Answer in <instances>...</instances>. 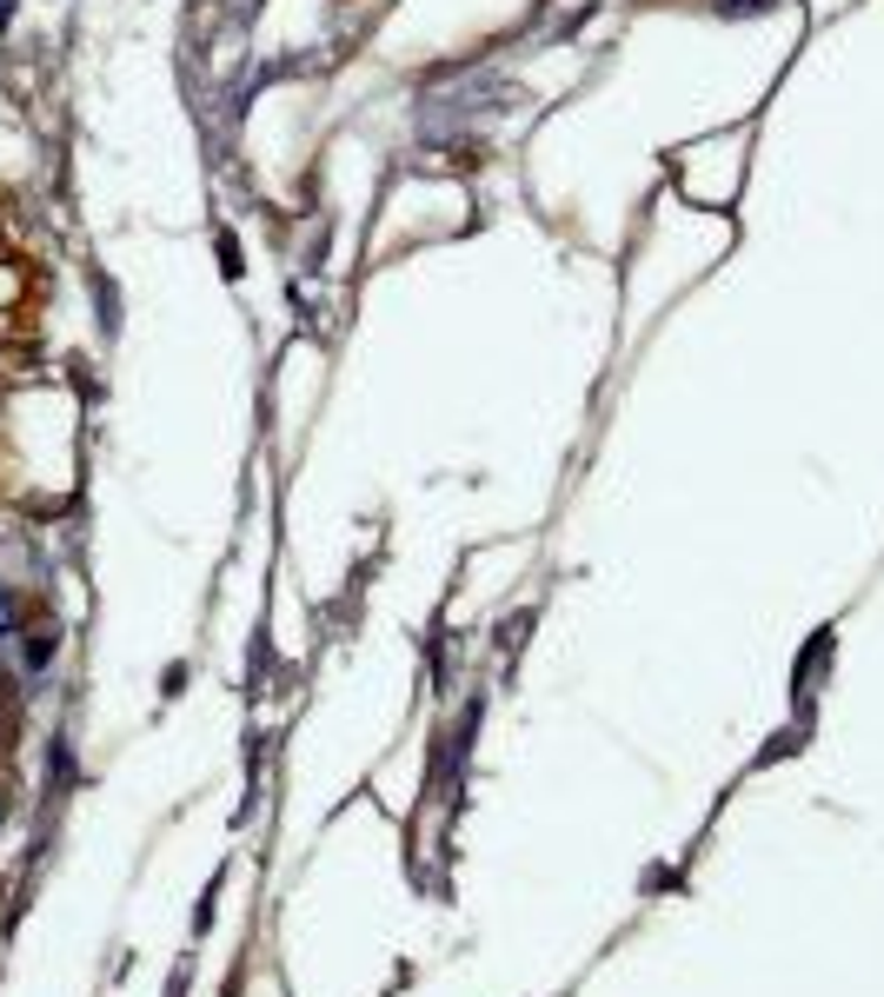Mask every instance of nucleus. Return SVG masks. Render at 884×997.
I'll use <instances>...</instances> for the list:
<instances>
[{
  "label": "nucleus",
  "instance_id": "1",
  "mask_svg": "<svg viewBox=\"0 0 884 997\" xmlns=\"http://www.w3.org/2000/svg\"><path fill=\"white\" fill-rule=\"evenodd\" d=\"M8 619H14V612H8V593H0V632H8Z\"/></svg>",
  "mask_w": 884,
  "mask_h": 997
},
{
  "label": "nucleus",
  "instance_id": "2",
  "mask_svg": "<svg viewBox=\"0 0 884 997\" xmlns=\"http://www.w3.org/2000/svg\"><path fill=\"white\" fill-rule=\"evenodd\" d=\"M8 14H14V0H0V21H8Z\"/></svg>",
  "mask_w": 884,
  "mask_h": 997
}]
</instances>
